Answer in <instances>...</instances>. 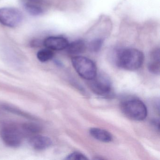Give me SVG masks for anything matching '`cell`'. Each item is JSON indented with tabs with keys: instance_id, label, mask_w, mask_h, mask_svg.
Here are the masks:
<instances>
[{
	"instance_id": "6da1fadb",
	"label": "cell",
	"mask_w": 160,
	"mask_h": 160,
	"mask_svg": "<svg viewBox=\"0 0 160 160\" xmlns=\"http://www.w3.org/2000/svg\"><path fill=\"white\" fill-rule=\"evenodd\" d=\"M144 60L143 53L135 48L119 49L116 54L117 65L128 71H135L139 69L143 64Z\"/></svg>"
},
{
	"instance_id": "9a60e30c",
	"label": "cell",
	"mask_w": 160,
	"mask_h": 160,
	"mask_svg": "<svg viewBox=\"0 0 160 160\" xmlns=\"http://www.w3.org/2000/svg\"><path fill=\"white\" fill-rule=\"evenodd\" d=\"M22 128L24 131L29 133H38L41 131L40 125L33 122H28L22 125Z\"/></svg>"
},
{
	"instance_id": "3957f363",
	"label": "cell",
	"mask_w": 160,
	"mask_h": 160,
	"mask_svg": "<svg viewBox=\"0 0 160 160\" xmlns=\"http://www.w3.org/2000/svg\"><path fill=\"white\" fill-rule=\"evenodd\" d=\"M72 64L79 76L90 80L97 75V67L91 60L82 56H75L72 59Z\"/></svg>"
},
{
	"instance_id": "5bb4252c",
	"label": "cell",
	"mask_w": 160,
	"mask_h": 160,
	"mask_svg": "<svg viewBox=\"0 0 160 160\" xmlns=\"http://www.w3.org/2000/svg\"><path fill=\"white\" fill-rule=\"evenodd\" d=\"M3 108L5 110H7V111L11 112V113H13V114H16V115H18V116H22V117L27 118L30 119L32 120H36L35 117L30 115L28 113H26V112L20 110V109L17 108H16L13 107H12L10 105H4Z\"/></svg>"
},
{
	"instance_id": "30bf717a",
	"label": "cell",
	"mask_w": 160,
	"mask_h": 160,
	"mask_svg": "<svg viewBox=\"0 0 160 160\" xmlns=\"http://www.w3.org/2000/svg\"><path fill=\"white\" fill-rule=\"evenodd\" d=\"M89 132L92 137L101 142L108 143L113 140V137L111 134L103 129L92 128L90 129Z\"/></svg>"
},
{
	"instance_id": "9c48e42d",
	"label": "cell",
	"mask_w": 160,
	"mask_h": 160,
	"mask_svg": "<svg viewBox=\"0 0 160 160\" xmlns=\"http://www.w3.org/2000/svg\"><path fill=\"white\" fill-rule=\"evenodd\" d=\"M160 49H154L150 55V59L148 64L149 71L155 74L160 73Z\"/></svg>"
},
{
	"instance_id": "8992f818",
	"label": "cell",
	"mask_w": 160,
	"mask_h": 160,
	"mask_svg": "<svg viewBox=\"0 0 160 160\" xmlns=\"http://www.w3.org/2000/svg\"><path fill=\"white\" fill-rule=\"evenodd\" d=\"M23 20V14L17 8L5 7L0 9V23L6 27L14 28Z\"/></svg>"
},
{
	"instance_id": "5b68a950",
	"label": "cell",
	"mask_w": 160,
	"mask_h": 160,
	"mask_svg": "<svg viewBox=\"0 0 160 160\" xmlns=\"http://www.w3.org/2000/svg\"><path fill=\"white\" fill-rule=\"evenodd\" d=\"M0 136L5 145L10 148H18L23 140L21 131L17 127L13 126L2 127L0 131Z\"/></svg>"
},
{
	"instance_id": "4fadbf2b",
	"label": "cell",
	"mask_w": 160,
	"mask_h": 160,
	"mask_svg": "<svg viewBox=\"0 0 160 160\" xmlns=\"http://www.w3.org/2000/svg\"><path fill=\"white\" fill-rule=\"evenodd\" d=\"M54 57V53L48 48L42 49L38 51L37 54L38 59L41 62H45L51 60Z\"/></svg>"
},
{
	"instance_id": "8fae6325",
	"label": "cell",
	"mask_w": 160,
	"mask_h": 160,
	"mask_svg": "<svg viewBox=\"0 0 160 160\" xmlns=\"http://www.w3.org/2000/svg\"><path fill=\"white\" fill-rule=\"evenodd\" d=\"M87 45L83 40H78L74 41L68 45L66 48L69 54L77 55L83 53L86 50Z\"/></svg>"
},
{
	"instance_id": "52a82bcc",
	"label": "cell",
	"mask_w": 160,
	"mask_h": 160,
	"mask_svg": "<svg viewBox=\"0 0 160 160\" xmlns=\"http://www.w3.org/2000/svg\"><path fill=\"white\" fill-rule=\"evenodd\" d=\"M43 44L46 48L52 50H63L69 45V42L66 38L59 36H50L45 39Z\"/></svg>"
},
{
	"instance_id": "ac0fdd59",
	"label": "cell",
	"mask_w": 160,
	"mask_h": 160,
	"mask_svg": "<svg viewBox=\"0 0 160 160\" xmlns=\"http://www.w3.org/2000/svg\"><path fill=\"white\" fill-rule=\"evenodd\" d=\"M24 2H27V3H32V4H37L39 5V4L42 3L43 0H24Z\"/></svg>"
},
{
	"instance_id": "7a4b0ae2",
	"label": "cell",
	"mask_w": 160,
	"mask_h": 160,
	"mask_svg": "<svg viewBox=\"0 0 160 160\" xmlns=\"http://www.w3.org/2000/svg\"><path fill=\"white\" fill-rule=\"evenodd\" d=\"M121 108L127 118L133 120H143L148 115L145 104L136 98H131L123 101L121 104Z\"/></svg>"
},
{
	"instance_id": "e0dca14e",
	"label": "cell",
	"mask_w": 160,
	"mask_h": 160,
	"mask_svg": "<svg viewBox=\"0 0 160 160\" xmlns=\"http://www.w3.org/2000/svg\"><path fill=\"white\" fill-rule=\"evenodd\" d=\"M66 160H88V158L84 154L79 152H73L66 157Z\"/></svg>"
},
{
	"instance_id": "ba28073f",
	"label": "cell",
	"mask_w": 160,
	"mask_h": 160,
	"mask_svg": "<svg viewBox=\"0 0 160 160\" xmlns=\"http://www.w3.org/2000/svg\"><path fill=\"white\" fill-rule=\"evenodd\" d=\"M29 143L32 148L37 151L46 149L52 145V141L48 137L37 135L30 139Z\"/></svg>"
},
{
	"instance_id": "7c38bea8",
	"label": "cell",
	"mask_w": 160,
	"mask_h": 160,
	"mask_svg": "<svg viewBox=\"0 0 160 160\" xmlns=\"http://www.w3.org/2000/svg\"><path fill=\"white\" fill-rule=\"evenodd\" d=\"M24 6L26 11L32 15H41L43 12V10L39 5L24 2Z\"/></svg>"
},
{
	"instance_id": "2e32d148",
	"label": "cell",
	"mask_w": 160,
	"mask_h": 160,
	"mask_svg": "<svg viewBox=\"0 0 160 160\" xmlns=\"http://www.w3.org/2000/svg\"><path fill=\"white\" fill-rule=\"evenodd\" d=\"M103 41L102 39H95L89 43L88 47L91 51L97 52L101 49Z\"/></svg>"
},
{
	"instance_id": "277c9868",
	"label": "cell",
	"mask_w": 160,
	"mask_h": 160,
	"mask_svg": "<svg viewBox=\"0 0 160 160\" xmlns=\"http://www.w3.org/2000/svg\"><path fill=\"white\" fill-rule=\"evenodd\" d=\"M90 81L89 86L92 90L97 95L104 97L113 95V88L110 78L104 73L99 74Z\"/></svg>"
}]
</instances>
